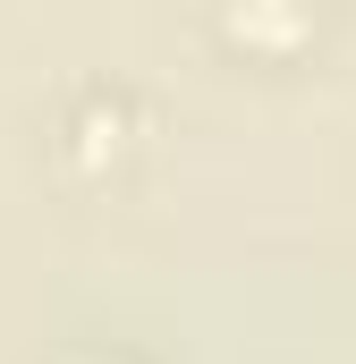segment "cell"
<instances>
[{
	"label": "cell",
	"instance_id": "cell-1",
	"mask_svg": "<svg viewBox=\"0 0 356 364\" xmlns=\"http://www.w3.org/2000/svg\"><path fill=\"white\" fill-rule=\"evenodd\" d=\"M136 127H145L136 93H119V85H85L68 110H60V153H68L85 178H102V170H119V161L136 153Z\"/></svg>",
	"mask_w": 356,
	"mask_h": 364
},
{
	"label": "cell",
	"instance_id": "cell-2",
	"mask_svg": "<svg viewBox=\"0 0 356 364\" xmlns=\"http://www.w3.org/2000/svg\"><path fill=\"white\" fill-rule=\"evenodd\" d=\"M60 364H145V356H127V348H77V356H60Z\"/></svg>",
	"mask_w": 356,
	"mask_h": 364
}]
</instances>
